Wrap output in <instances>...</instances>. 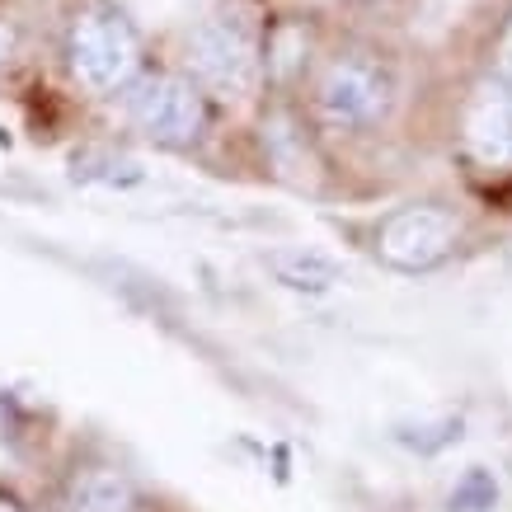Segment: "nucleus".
I'll use <instances>...</instances> for the list:
<instances>
[{"instance_id":"obj_2","label":"nucleus","mask_w":512,"mask_h":512,"mask_svg":"<svg viewBox=\"0 0 512 512\" xmlns=\"http://www.w3.org/2000/svg\"><path fill=\"white\" fill-rule=\"evenodd\" d=\"M66 66L94 99H118L141 76L137 29L109 5H85L66 24Z\"/></svg>"},{"instance_id":"obj_13","label":"nucleus","mask_w":512,"mask_h":512,"mask_svg":"<svg viewBox=\"0 0 512 512\" xmlns=\"http://www.w3.org/2000/svg\"><path fill=\"white\" fill-rule=\"evenodd\" d=\"M461 428H466V423L456 419V414H451V419H437V423H414V428L400 423V428H395V442H404V447L419 451V456H437V451H447L451 442H461Z\"/></svg>"},{"instance_id":"obj_5","label":"nucleus","mask_w":512,"mask_h":512,"mask_svg":"<svg viewBox=\"0 0 512 512\" xmlns=\"http://www.w3.org/2000/svg\"><path fill=\"white\" fill-rule=\"evenodd\" d=\"M188 80L202 94H217V99H249L264 80V52L259 38L249 33L245 19L235 15H207L202 24H193L184 47Z\"/></svg>"},{"instance_id":"obj_7","label":"nucleus","mask_w":512,"mask_h":512,"mask_svg":"<svg viewBox=\"0 0 512 512\" xmlns=\"http://www.w3.org/2000/svg\"><path fill=\"white\" fill-rule=\"evenodd\" d=\"M461 146L480 170H512V109L498 76L480 80L461 113Z\"/></svg>"},{"instance_id":"obj_11","label":"nucleus","mask_w":512,"mask_h":512,"mask_svg":"<svg viewBox=\"0 0 512 512\" xmlns=\"http://www.w3.org/2000/svg\"><path fill=\"white\" fill-rule=\"evenodd\" d=\"M311 62V47H306V33L296 29H278L268 38V52H264V76L278 80V85H292L301 71Z\"/></svg>"},{"instance_id":"obj_15","label":"nucleus","mask_w":512,"mask_h":512,"mask_svg":"<svg viewBox=\"0 0 512 512\" xmlns=\"http://www.w3.org/2000/svg\"><path fill=\"white\" fill-rule=\"evenodd\" d=\"M0 512H29V508H24V498L15 489H0Z\"/></svg>"},{"instance_id":"obj_6","label":"nucleus","mask_w":512,"mask_h":512,"mask_svg":"<svg viewBox=\"0 0 512 512\" xmlns=\"http://www.w3.org/2000/svg\"><path fill=\"white\" fill-rule=\"evenodd\" d=\"M259 151H264V165L273 170V179L292 188H320V151H315L311 123L287 99L268 104L259 118Z\"/></svg>"},{"instance_id":"obj_8","label":"nucleus","mask_w":512,"mask_h":512,"mask_svg":"<svg viewBox=\"0 0 512 512\" xmlns=\"http://www.w3.org/2000/svg\"><path fill=\"white\" fill-rule=\"evenodd\" d=\"M259 268L278 282L282 292H296V296H329L348 282V268H343L334 254H325V249H306V245L259 249Z\"/></svg>"},{"instance_id":"obj_1","label":"nucleus","mask_w":512,"mask_h":512,"mask_svg":"<svg viewBox=\"0 0 512 512\" xmlns=\"http://www.w3.org/2000/svg\"><path fill=\"white\" fill-rule=\"evenodd\" d=\"M395 99V71L372 52H334L311 76V118L329 137H367L386 127Z\"/></svg>"},{"instance_id":"obj_10","label":"nucleus","mask_w":512,"mask_h":512,"mask_svg":"<svg viewBox=\"0 0 512 512\" xmlns=\"http://www.w3.org/2000/svg\"><path fill=\"white\" fill-rule=\"evenodd\" d=\"M71 179L90 188H137L146 184V170L137 160L113 156V151H76L71 156Z\"/></svg>"},{"instance_id":"obj_9","label":"nucleus","mask_w":512,"mask_h":512,"mask_svg":"<svg viewBox=\"0 0 512 512\" xmlns=\"http://www.w3.org/2000/svg\"><path fill=\"white\" fill-rule=\"evenodd\" d=\"M137 489L127 480L123 466L113 461H85L62 480L57 512H132Z\"/></svg>"},{"instance_id":"obj_14","label":"nucleus","mask_w":512,"mask_h":512,"mask_svg":"<svg viewBox=\"0 0 512 512\" xmlns=\"http://www.w3.org/2000/svg\"><path fill=\"white\" fill-rule=\"evenodd\" d=\"M15 52H19V29L10 19H0V71L15 62Z\"/></svg>"},{"instance_id":"obj_4","label":"nucleus","mask_w":512,"mask_h":512,"mask_svg":"<svg viewBox=\"0 0 512 512\" xmlns=\"http://www.w3.org/2000/svg\"><path fill=\"white\" fill-rule=\"evenodd\" d=\"M123 113L127 127L141 141H151L156 151H193V146H202L207 123H212L207 94L179 71L137 76L123 94Z\"/></svg>"},{"instance_id":"obj_3","label":"nucleus","mask_w":512,"mask_h":512,"mask_svg":"<svg viewBox=\"0 0 512 512\" xmlns=\"http://www.w3.org/2000/svg\"><path fill=\"white\" fill-rule=\"evenodd\" d=\"M466 240V221L451 202L423 198V202H404L395 212L372 226V254L376 264L390 268V273H404V278H419V273H433L442 268L461 249Z\"/></svg>"},{"instance_id":"obj_12","label":"nucleus","mask_w":512,"mask_h":512,"mask_svg":"<svg viewBox=\"0 0 512 512\" xmlns=\"http://www.w3.org/2000/svg\"><path fill=\"white\" fill-rule=\"evenodd\" d=\"M498 508V475L484 466H470L451 484V512H494Z\"/></svg>"}]
</instances>
